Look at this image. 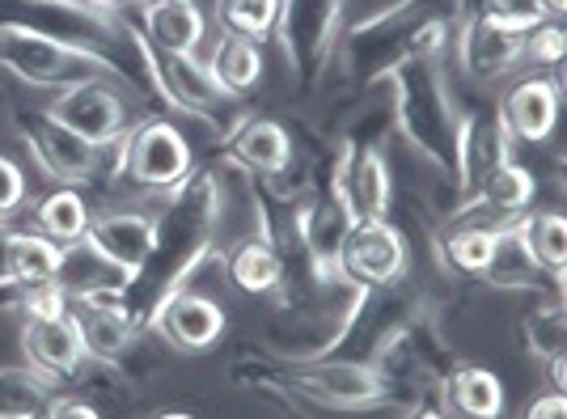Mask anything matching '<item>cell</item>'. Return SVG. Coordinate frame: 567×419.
<instances>
[{
  "instance_id": "b9f144b4",
  "label": "cell",
  "mask_w": 567,
  "mask_h": 419,
  "mask_svg": "<svg viewBox=\"0 0 567 419\" xmlns=\"http://www.w3.org/2000/svg\"><path fill=\"white\" fill-rule=\"evenodd\" d=\"M546 369H550V390H555V395H564V390H567V365H564V356L546 360Z\"/></svg>"
},
{
  "instance_id": "f6af8a7d",
  "label": "cell",
  "mask_w": 567,
  "mask_h": 419,
  "mask_svg": "<svg viewBox=\"0 0 567 419\" xmlns=\"http://www.w3.org/2000/svg\"><path fill=\"white\" fill-rule=\"evenodd\" d=\"M30 4H69V9H76V13H90L85 0H30Z\"/></svg>"
},
{
  "instance_id": "30bf717a",
  "label": "cell",
  "mask_w": 567,
  "mask_h": 419,
  "mask_svg": "<svg viewBox=\"0 0 567 419\" xmlns=\"http://www.w3.org/2000/svg\"><path fill=\"white\" fill-rule=\"evenodd\" d=\"M331 191L343 200V208L355 221H385L390 200H394V183H390V165L381 157L378 144H348L334 157Z\"/></svg>"
},
{
  "instance_id": "60d3db41",
  "label": "cell",
  "mask_w": 567,
  "mask_h": 419,
  "mask_svg": "<svg viewBox=\"0 0 567 419\" xmlns=\"http://www.w3.org/2000/svg\"><path fill=\"white\" fill-rule=\"evenodd\" d=\"M13 284V258H9V229L0 225V288Z\"/></svg>"
},
{
  "instance_id": "e575fe53",
  "label": "cell",
  "mask_w": 567,
  "mask_h": 419,
  "mask_svg": "<svg viewBox=\"0 0 567 419\" xmlns=\"http://www.w3.org/2000/svg\"><path fill=\"white\" fill-rule=\"evenodd\" d=\"M216 18L225 22V34H241L259 43L276 25V0H220Z\"/></svg>"
},
{
  "instance_id": "f35d334b",
  "label": "cell",
  "mask_w": 567,
  "mask_h": 419,
  "mask_svg": "<svg viewBox=\"0 0 567 419\" xmlns=\"http://www.w3.org/2000/svg\"><path fill=\"white\" fill-rule=\"evenodd\" d=\"M520 419H567V398L564 395H543V398H534L529 407H525V416Z\"/></svg>"
},
{
  "instance_id": "4dcf8cb0",
  "label": "cell",
  "mask_w": 567,
  "mask_h": 419,
  "mask_svg": "<svg viewBox=\"0 0 567 419\" xmlns=\"http://www.w3.org/2000/svg\"><path fill=\"white\" fill-rule=\"evenodd\" d=\"M51 402V381L30 365L0 369V419H39Z\"/></svg>"
},
{
  "instance_id": "d6986e66",
  "label": "cell",
  "mask_w": 567,
  "mask_h": 419,
  "mask_svg": "<svg viewBox=\"0 0 567 419\" xmlns=\"http://www.w3.org/2000/svg\"><path fill=\"white\" fill-rule=\"evenodd\" d=\"M141 51L148 55V69L157 76V90H162V98H166L174 111L213 119L216 106L229 102L195 55H157V51H148L144 43H141Z\"/></svg>"
},
{
  "instance_id": "7dc6e473",
  "label": "cell",
  "mask_w": 567,
  "mask_h": 419,
  "mask_svg": "<svg viewBox=\"0 0 567 419\" xmlns=\"http://www.w3.org/2000/svg\"><path fill=\"white\" fill-rule=\"evenodd\" d=\"M157 419H195V416H183V411H166V416H157Z\"/></svg>"
},
{
  "instance_id": "7402d4cb",
  "label": "cell",
  "mask_w": 567,
  "mask_h": 419,
  "mask_svg": "<svg viewBox=\"0 0 567 419\" xmlns=\"http://www.w3.org/2000/svg\"><path fill=\"white\" fill-rule=\"evenodd\" d=\"M153 233H157V221L144 216V212H106V216L90 221L85 237L106 258H115L118 267H127L132 276H141V267L153 255Z\"/></svg>"
},
{
  "instance_id": "ee69618b",
  "label": "cell",
  "mask_w": 567,
  "mask_h": 419,
  "mask_svg": "<svg viewBox=\"0 0 567 419\" xmlns=\"http://www.w3.org/2000/svg\"><path fill=\"white\" fill-rule=\"evenodd\" d=\"M538 4H543L546 22H559V18L567 13V0H538Z\"/></svg>"
},
{
  "instance_id": "7c38bea8",
  "label": "cell",
  "mask_w": 567,
  "mask_h": 419,
  "mask_svg": "<svg viewBox=\"0 0 567 419\" xmlns=\"http://www.w3.org/2000/svg\"><path fill=\"white\" fill-rule=\"evenodd\" d=\"M25 149L39 162V170L51 174V178H60V183H94V174H102L106 157H111V144L97 149V144L81 140L69 127L51 123L48 115L34 119L25 127Z\"/></svg>"
},
{
  "instance_id": "603a6c76",
  "label": "cell",
  "mask_w": 567,
  "mask_h": 419,
  "mask_svg": "<svg viewBox=\"0 0 567 419\" xmlns=\"http://www.w3.org/2000/svg\"><path fill=\"white\" fill-rule=\"evenodd\" d=\"M229 157L241 170L259 174V178H280L284 170L292 165V136L276 119H241L237 132L229 136Z\"/></svg>"
},
{
  "instance_id": "5b68a950",
  "label": "cell",
  "mask_w": 567,
  "mask_h": 419,
  "mask_svg": "<svg viewBox=\"0 0 567 419\" xmlns=\"http://www.w3.org/2000/svg\"><path fill=\"white\" fill-rule=\"evenodd\" d=\"M339 22H343V0H276V43H280L288 72L301 85H318L322 72L331 69L334 47H339Z\"/></svg>"
},
{
  "instance_id": "44dd1931",
  "label": "cell",
  "mask_w": 567,
  "mask_h": 419,
  "mask_svg": "<svg viewBox=\"0 0 567 419\" xmlns=\"http://www.w3.org/2000/svg\"><path fill=\"white\" fill-rule=\"evenodd\" d=\"M141 43L157 55H195L204 43V13L195 0H162L141 9Z\"/></svg>"
},
{
  "instance_id": "52a82bcc",
  "label": "cell",
  "mask_w": 567,
  "mask_h": 419,
  "mask_svg": "<svg viewBox=\"0 0 567 419\" xmlns=\"http://www.w3.org/2000/svg\"><path fill=\"white\" fill-rule=\"evenodd\" d=\"M288 390L331 416L369 411V407L390 402V381L373 365H360V360H309V369L297 372L288 381Z\"/></svg>"
},
{
  "instance_id": "4fadbf2b",
  "label": "cell",
  "mask_w": 567,
  "mask_h": 419,
  "mask_svg": "<svg viewBox=\"0 0 567 419\" xmlns=\"http://www.w3.org/2000/svg\"><path fill=\"white\" fill-rule=\"evenodd\" d=\"M355 216L343 208V200L334 191H322L313 204L297 212V242L309 258L313 279H334L339 276V251L352 233Z\"/></svg>"
},
{
  "instance_id": "bcb514c9",
  "label": "cell",
  "mask_w": 567,
  "mask_h": 419,
  "mask_svg": "<svg viewBox=\"0 0 567 419\" xmlns=\"http://www.w3.org/2000/svg\"><path fill=\"white\" fill-rule=\"evenodd\" d=\"M402 419H445V411H432V407H415L411 416H402Z\"/></svg>"
},
{
  "instance_id": "9a60e30c",
  "label": "cell",
  "mask_w": 567,
  "mask_h": 419,
  "mask_svg": "<svg viewBox=\"0 0 567 419\" xmlns=\"http://www.w3.org/2000/svg\"><path fill=\"white\" fill-rule=\"evenodd\" d=\"M453 47H457V64L478 76V81H496L508 76L525 60L520 51V34L504 30V25L487 22L478 13H462L457 30H453Z\"/></svg>"
},
{
  "instance_id": "7a4b0ae2",
  "label": "cell",
  "mask_w": 567,
  "mask_h": 419,
  "mask_svg": "<svg viewBox=\"0 0 567 419\" xmlns=\"http://www.w3.org/2000/svg\"><path fill=\"white\" fill-rule=\"evenodd\" d=\"M457 18H462V0H394L381 13L355 22L339 39L343 72L373 85V81H385L411 55L445 60Z\"/></svg>"
},
{
  "instance_id": "4316f807",
  "label": "cell",
  "mask_w": 567,
  "mask_h": 419,
  "mask_svg": "<svg viewBox=\"0 0 567 419\" xmlns=\"http://www.w3.org/2000/svg\"><path fill=\"white\" fill-rule=\"evenodd\" d=\"M508 221H457L445 242H441V258L450 263L453 272H471V276H483L487 258L496 251V233L504 229Z\"/></svg>"
},
{
  "instance_id": "e0dca14e",
  "label": "cell",
  "mask_w": 567,
  "mask_h": 419,
  "mask_svg": "<svg viewBox=\"0 0 567 419\" xmlns=\"http://www.w3.org/2000/svg\"><path fill=\"white\" fill-rule=\"evenodd\" d=\"M22 351L25 365L48 377V381H69L85 365V348L76 339L69 309L64 314H43V318H25L22 326Z\"/></svg>"
},
{
  "instance_id": "8d00e7d4",
  "label": "cell",
  "mask_w": 567,
  "mask_h": 419,
  "mask_svg": "<svg viewBox=\"0 0 567 419\" xmlns=\"http://www.w3.org/2000/svg\"><path fill=\"white\" fill-rule=\"evenodd\" d=\"M520 51L525 60H534L538 69H559L567 55V34L559 22H538L534 30L520 34Z\"/></svg>"
},
{
  "instance_id": "ac0fdd59",
  "label": "cell",
  "mask_w": 567,
  "mask_h": 419,
  "mask_svg": "<svg viewBox=\"0 0 567 419\" xmlns=\"http://www.w3.org/2000/svg\"><path fill=\"white\" fill-rule=\"evenodd\" d=\"M69 318L76 326V339L85 348V360L97 365H115L123 360V351L132 348L141 326L127 318V309L118 297H85V302L69 305Z\"/></svg>"
},
{
  "instance_id": "d6a6232c",
  "label": "cell",
  "mask_w": 567,
  "mask_h": 419,
  "mask_svg": "<svg viewBox=\"0 0 567 419\" xmlns=\"http://www.w3.org/2000/svg\"><path fill=\"white\" fill-rule=\"evenodd\" d=\"M520 335H525V348L534 360H555V356H564V344H567V318H564V302H559V293H550L546 302H534V309L525 314V323H520Z\"/></svg>"
},
{
  "instance_id": "8fae6325",
  "label": "cell",
  "mask_w": 567,
  "mask_h": 419,
  "mask_svg": "<svg viewBox=\"0 0 567 419\" xmlns=\"http://www.w3.org/2000/svg\"><path fill=\"white\" fill-rule=\"evenodd\" d=\"M508 149H513V136H508V127H504L496 106L462 111V119H457V144H453V183H457V191L471 200L478 183L496 165L513 162Z\"/></svg>"
},
{
  "instance_id": "d590c367",
  "label": "cell",
  "mask_w": 567,
  "mask_h": 419,
  "mask_svg": "<svg viewBox=\"0 0 567 419\" xmlns=\"http://www.w3.org/2000/svg\"><path fill=\"white\" fill-rule=\"evenodd\" d=\"M462 13H478V18L504 25L513 34H525V30H534L538 22H546L538 0H474V9H462Z\"/></svg>"
},
{
  "instance_id": "c3c4849f",
  "label": "cell",
  "mask_w": 567,
  "mask_h": 419,
  "mask_svg": "<svg viewBox=\"0 0 567 419\" xmlns=\"http://www.w3.org/2000/svg\"><path fill=\"white\" fill-rule=\"evenodd\" d=\"M141 4H162V0H141Z\"/></svg>"
},
{
  "instance_id": "3957f363",
  "label": "cell",
  "mask_w": 567,
  "mask_h": 419,
  "mask_svg": "<svg viewBox=\"0 0 567 419\" xmlns=\"http://www.w3.org/2000/svg\"><path fill=\"white\" fill-rule=\"evenodd\" d=\"M394 90V127L399 136L453 178V144H457V98L445 76V60L436 55H411L385 76Z\"/></svg>"
},
{
  "instance_id": "83f0119b",
  "label": "cell",
  "mask_w": 567,
  "mask_h": 419,
  "mask_svg": "<svg viewBox=\"0 0 567 419\" xmlns=\"http://www.w3.org/2000/svg\"><path fill=\"white\" fill-rule=\"evenodd\" d=\"M229 276H234V284L241 293H255V297L280 293L284 258L267 237H250V242L234 246V255H229Z\"/></svg>"
},
{
  "instance_id": "cb8c5ba5",
  "label": "cell",
  "mask_w": 567,
  "mask_h": 419,
  "mask_svg": "<svg viewBox=\"0 0 567 419\" xmlns=\"http://www.w3.org/2000/svg\"><path fill=\"white\" fill-rule=\"evenodd\" d=\"M441 402L457 419H499L504 416V386L492 369L462 365L441 381Z\"/></svg>"
},
{
  "instance_id": "2e32d148",
  "label": "cell",
  "mask_w": 567,
  "mask_h": 419,
  "mask_svg": "<svg viewBox=\"0 0 567 419\" xmlns=\"http://www.w3.org/2000/svg\"><path fill=\"white\" fill-rule=\"evenodd\" d=\"M132 272L118 267L115 258H106L97 251L90 237L69 242L60 251V267H55V288L69 297V302H85V297H123L132 288Z\"/></svg>"
},
{
  "instance_id": "6da1fadb",
  "label": "cell",
  "mask_w": 567,
  "mask_h": 419,
  "mask_svg": "<svg viewBox=\"0 0 567 419\" xmlns=\"http://www.w3.org/2000/svg\"><path fill=\"white\" fill-rule=\"evenodd\" d=\"M153 221H157L153 255L141 267V276L132 279V288L118 297L136 326H148V318L174 293H183L204 255L213 251L220 229V183L213 174H190L178 191H169V208Z\"/></svg>"
},
{
  "instance_id": "8992f818",
  "label": "cell",
  "mask_w": 567,
  "mask_h": 419,
  "mask_svg": "<svg viewBox=\"0 0 567 419\" xmlns=\"http://www.w3.org/2000/svg\"><path fill=\"white\" fill-rule=\"evenodd\" d=\"M195 174L187 136L166 119H144L118 140V178H132L144 191H178Z\"/></svg>"
},
{
  "instance_id": "f546056e",
  "label": "cell",
  "mask_w": 567,
  "mask_h": 419,
  "mask_svg": "<svg viewBox=\"0 0 567 419\" xmlns=\"http://www.w3.org/2000/svg\"><path fill=\"white\" fill-rule=\"evenodd\" d=\"M34 221H39L43 237H51L55 246H69V242H81V237L90 233V221H94V216H90L85 200H81L72 186H60V191H51L48 200H39Z\"/></svg>"
},
{
  "instance_id": "1f68e13d",
  "label": "cell",
  "mask_w": 567,
  "mask_h": 419,
  "mask_svg": "<svg viewBox=\"0 0 567 419\" xmlns=\"http://www.w3.org/2000/svg\"><path fill=\"white\" fill-rule=\"evenodd\" d=\"M60 251L51 237L43 233H9V258H13V284H25V288H43L55 279V267H60Z\"/></svg>"
},
{
  "instance_id": "277c9868",
  "label": "cell",
  "mask_w": 567,
  "mask_h": 419,
  "mask_svg": "<svg viewBox=\"0 0 567 419\" xmlns=\"http://www.w3.org/2000/svg\"><path fill=\"white\" fill-rule=\"evenodd\" d=\"M0 69L13 72L25 85L55 93L85 85V81H118L123 76L111 55L22 22H0Z\"/></svg>"
},
{
  "instance_id": "ab89813d",
  "label": "cell",
  "mask_w": 567,
  "mask_h": 419,
  "mask_svg": "<svg viewBox=\"0 0 567 419\" xmlns=\"http://www.w3.org/2000/svg\"><path fill=\"white\" fill-rule=\"evenodd\" d=\"M39 419H97V411L90 407V402H76V398H60V402L51 398L48 411H43Z\"/></svg>"
},
{
  "instance_id": "d4e9b609",
  "label": "cell",
  "mask_w": 567,
  "mask_h": 419,
  "mask_svg": "<svg viewBox=\"0 0 567 419\" xmlns=\"http://www.w3.org/2000/svg\"><path fill=\"white\" fill-rule=\"evenodd\" d=\"M513 237L520 242V251L529 255V263L543 272L546 279H564L567 267V225L559 212H520L508 225Z\"/></svg>"
},
{
  "instance_id": "7bdbcfd3",
  "label": "cell",
  "mask_w": 567,
  "mask_h": 419,
  "mask_svg": "<svg viewBox=\"0 0 567 419\" xmlns=\"http://www.w3.org/2000/svg\"><path fill=\"white\" fill-rule=\"evenodd\" d=\"M118 4H132V0H85V9H90V13H97L102 22H111V13H115Z\"/></svg>"
},
{
  "instance_id": "484cf974",
  "label": "cell",
  "mask_w": 567,
  "mask_h": 419,
  "mask_svg": "<svg viewBox=\"0 0 567 419\" xmlns=\"http://www.w3.org/2000/svg\"><path fill=\"white\" fill-rule=\"evenodd\" d=\"M208 76H213L225 98L237 93H250L262 81V51L255 39H241V34H225L216 51L208 55Z\"/></svg>"
},
{
  "instance_id": "f1b7e54d",
  "label": "cell",
  "mask_w": 567,
  "mask_h": 419,
  "mask_svg": "<svg viewBox=\"0 0 567 419\" xmlns=\"http://www.w3.org/2000/svg\"><path fill=\"white\" fill-rule=\"evenodd\" d=\"M534 191H538V183H534V174L525 165L504 162L478 183V191H474L471 200H478L483 208H492L504 221H517L520 212L534 204Z\"/></svg>"
},
{
  "instance_id": "836d02e7",
  "label": "cell",
  "mask_w": 567,
  "mask_h": 419,
  "mask_svg": "<svg viewBox=\"0 0 567 419\" xmlns=\"http://www.w3.org/2000/svg\"><path fill=\"white\" fill-rule=\"evenodd\" d=\"M513 225V221H508ZM496 233V251H492V258H487V267H483V279H492L496 288H538L543 284V272L529 263V255L520 251V242L513 237V229ZM555 284V279H550Z\"/></svg>"
},
{
  "instance_id": "ffe728a7",
  "label": "cell",
  "mask_w": 567,
  "mask_h": 419,
  "mask_svg": "<svg viewBox=\"0 0 567 419\" xmlns=\"http://www.w3.org/2000/svg\"><path fill=\"white\" fill-rule=\"evenodd\" d=\"M508 136L525 140V144H543L550 140L555 123H559V85L550 76H525L513 90L504 93L496 106Z\"/></svg>"
},
{
  "instance_id": "74e56055",
  "label": "cell",
  "mask_w": 567,
  "mask_h": 419,
  "mask_svg": "<svg viewBox=\"0 0 567 419\" xmlns=\"http://www.w3.org/2000/svg\"><path fill=\"white\" fill-rule=\"evenodd\" d=\"M25 204V174L22 165L13 162V157H4L0 153V221L4 216H13V212Z\"/></svg>"
},
{
  "instance_id": "9c48e42d",
  "label": "cell",
  "mask_w": 567,
  "mask_h": 419,
  "mask_svg": "<svg viewBox=\"0 0 567 419\" xmlns=\"http://www.w3.org/2000/svg\"><path fill=\"white\" fill-rule=\"evenodd\" d=\"M339 276L369 293L399 284L406 276V237L390 221H355L339 251Z\"/></svg>"
},
{
  "instance_id": "5bb4252c",
  "label": "cell",
  "mask_w": 567,
  "mask_h": 419,
  "mask_svg": "<svg viewBox=\"0 0 567 419\" xmlns=\"http://www.w3.org/2000/svg\"><path fill=\"white\" fill-rule=\"evenodd\" d=\"M148 326L166 339L174 351H208L220 344V335H225V309L213 302V297H204V293H195V288H183V293H174L153 318Z\"/></svg>"
},
{
  "instance_id": "ba28073f",
  "label": "cell",
  "mask_w": 567,
  "mask_h": 419,
  "mask_svg": "<svg viewBox=\"0 0 567 419\" xmlns=\"http://www.w3.org/2000/svg\"><path fill=\"white\" fill-rule=\"evenodd\" d=\"M48 119L76 132L90 144H115L132 132V106L127 98L118 93V81H85V85H72L51 98Z\"/></svg>"
}]
</instances>
